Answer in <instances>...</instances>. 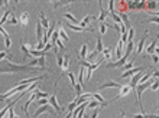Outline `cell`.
<instances>
[{
  "mask_svg": "<svg viewBox=\"0 0 159 118\" xmlns=\"http://www.w3.org/2000/svg\"><path fill=\"white\" fill-rule=\"evenodd\" d=\"M44 69H41L39 66H28L26 63L25 65H15L10 62V59H6V61H2L0 62V73H18V72H26V73H39L42 72Z\"/></svg>",
  "mask_w": 159,
  "mask_h": 118,
  "instance_id": "6da1fadb",
  "label": "cell"
},
{
  "mask_svg": "<svg viewBox=\"0 0 159 118\" xmlns=\"http://www.w3.org/2000/svg\"><path fill=\"white\" fill-rule=\"evenodd\" d=\"M103 59H104V58L101 56V58H98V59H97V61H96L94 63H90V65H88V66L85 68V69H87V72H85V78H87V81H90V78H91V73H93V71H96V69H97V68H98V66L101 65Z\"/></svg>",
  "mask_w": 159,
  "mask_h": 118,
  "instance_id": "7a4b0ae2",
  "label": "cell"
},
{
  "mask_svg": "<svg viewBox=\"0 0 159 118\" xmlns=\"http://www.w3.org/2000/svg\"><path fill=\"white\" fill-rule=\"evenodd\" d=\"M44 112H49V114H52V115H55V114H57V111H55V109H54L49 104H46V105H41V107L35 111L33 117H35V118H38V117H39L41 114H44Z\"/></svg>",
  "mask_w": 159,
  "mask_h": 118,
  "instance_id": "3957f363",
  "label": "cell"
},
{
  "mask_svg": "<svg viewBox=\"0 0 159 118\" xmlns=\"http://www.w3.org/2000/svg\"><path fill=\"white\" fill-rule=\"evenodd\" d=\"M103 49H104V46H103V40H101V38H98V39H97V45H96V51H94V52H93V53L87 58V61H85V62H88V63H90V61H93V59H94L98 53H101V52H103Z\"/></svg>",
  "mask_w": 159,
  "mask_h": 118,
  "instance_id": "277c9868",
  "label": "cell"
},
{
  "mask_svg": "<svg viewBox=\"0 0 159 118\" xmlns=\"http://www.w3.org/2000/svg\"><path fill=\"white\" fill-rule=\"evenodd\" d=\"M44 78H46V75H35L33 78H28V79H22L18 82V85H29V84H35V82H39L42 81ZM16 85V86H18Z\"/></svg>",
  "mask_w": 159,
  "mask_h": 118,
  "instance_id": "5b68a950",
  "label": "cell"
},
{
  "mask_svg": "<svg viewBox=\"0 0 159 118\" xmlns=\"http://www.w3.org/2000/svg\"><path fill=\"white\" fill-rule=\"evenodd\" d=\"M145 71H146V69H145ZM145 71H139L137 73H134V75L132 76V79H130V82L127 84V85H129V86H130L132 89H134V88H136V85L139 84V81H140V78L143 76V73H145Z\"/></svg>",
  "mask_w": 159,
  "mask_h": 118,
  "instance_id": "8992f818",
  "label": "cell"
},
{
  "mask_svg": "<svg viewBox=\"0 0 159 118\" xmlns=\"http://www.w3.org/2000/svg\"><path fill=\"white\" fill-rule=\"evenodd\" d=\"M48 104H49V105H51V107H52V108H54V109H55L58 114L62 111L61 105H59V104H58V101H57V94H55V92H54V94L51 95V98L48 99Z\"/></svg>",
  "mask_w": 159,
  "mask_h": 118,
  "instance_id": "52a82bcc",
  "label": "cell"
},
{
  "mask_svg": "<svg viewBox=\"0 0 159 118\" xmlns=\"http://www.w3.org/2000/svg\"><path fill=\"white\" fill-rule=\"evenodd\" d=\"M139 71H145V68H132V69H129V71H126L124 73H121L120 76H119V79H126V78H132L134 73H137Z\"/></svg>",
  "mask_w": 159,
  "mask_h": 118,
  "instance_id": "ba28073f",
  "label": "cell"
},
{
  "mask_svg": "<svg viewBox=\"0 0 159 118\" xmlns=\"http://www.w3.org/2000/svg\"><path fill=\"white\" fill-rule=\"evenodd\" d=\"M127 58L129 56H126V55H123L117 62H110V63H107V68H120V66H123L124 63H126V61H127Z\"/></svg>",
  "mask_w": 159,
  "mask_h": 118,
  "instance_id": "9c48e42d",
  "label": "cell"
},
{
  "mask_svg": "<svg viewBox=\"0 0 159 118\" xmlns=\"http://www.w3.org/2000/svg\"><path fill=\"white\" fill-rule=\"evenodd\" d=\"M91 99H93V94H81L80 96H75L77 105H80L83 102H87V101H91Z\"/></svg>",
  "mask_w": 159,
  "mask_h": 118,
  "instance_id": "30bf717a",
  "label": "cell"
},
{
  "mask_svg": "<svg viewBox=\"0 0 159 118\" xmlns=\"http://www.w3.org/2000/svg\"><path fill=\"white\" fill-rule=\"evenodd\" d=\"M146 39H147V30H145L143 36L140 38V40H139V45H137V51H136V55H134V56L140 55V52L143 51V46H145V42H146Z\"/></svg>",
  "mask_w": 159,
  "mask_h": 118,
  "instance_id": "8fae6325",
  "label": "cell"
},
{
  "mask_svg": "<svg viewBox=\"0 0 159 118\" xmlns=\"http://www.w3.org/2000/svg\"><path fill=\"white\" fill-rule=\"evenodd\" d=\"M44 33H46V32L44 30L41 22H38V23H36V40H38V43L42 42V39H44Z\"/></svg>",
  "mask_w": 159,
  "mask_h": 118,
  "instance_id": "7c38bea8",
  "label": "cell"
},
{
  "mask_svg": "<svg viewBox=\"0 0 159 118\" xmlns=\"http://www.w3.org/2000/svg\"><path fill=\"white\" fill-rule=\"evenodd\" d=\"M106 88H119V89H120V88H121V85H119L116 81H110V82L101 84V85H100L97 89H98V91H101V89H106Z\"/></svg>",
  "mask_w": 159,
  "mask_h": 118,
  "instance_id": "4fadbf2b",
  "label": "cell"
},
{
  "mask_svg": "<svg viewBox=\"0 0 159 118\" xmlns=\"http://www.w3.org/2000/svg\"><path fill=\"white\" fill-rule=\"evenodd\" d=\"M156 45H158V39H153L152 40V43L149 45V46H146V55H149V56H152L155 52H156Z\"/></svg>",
  "mask_w": 159,
  "mask_h": 118,
  "instance_id": "5bb4252c",
  "label": "cell"
},
{
  "mask_svg": "<svg viewBox=\"0 0 159 118\" xmlns=\"http://www.w3.org/2000/svg\"><path fill=\"white\" fill-rule=\"evenodd\" d=\"M31 48H32L31 43H22V45H20V51H22V53H23V59H25V61H26V58L31 55Z\"/></svg>",
  "mask_w": 159,
  "mask_h": 118,
  "instance_id": "9a60e30c",
  "label": "cell"
},
{
  "mask_svg": "<svg viewBox=\"0 0 159 118\" xmlns=\"http://www.w3.org/2000/svg\"><path fill=\"white\" fill-rule=\"evenodd\" d=\"M39 19H41L39 22H41V25H42V28H44V30L46 32V30L49 29V20L46 19V16L44 15V12H41V13H39Z\"/></svg>",
  "mask_w": 159,
  "mask_h": 118,
  "instance_id": "2e32d148",
  "label": "cell"
},
{
  "mask_svg": "<svg viewBox=\"0 0 159 118\" xmlns=\"http://www.w3.org/2000/svg\"><path fill=\"white\" fill-rule=\"evenodd\" d=\"M145 9H146L147 12H153L155 16H158V12H156V9H158V2H149V3H146Z\"/></svg>",
  "mask_w": 159,
  "mask_h": 118,
  "instance_id": "e0dca14e",
  "label": "cell"
},
{
  "mask_svg": "<svg viewBox=\"0 0 159 118\" xmlns=\"http://www.w3.org/2000/svg\"><path fill=\"white\" fill-rule=\"evenodd\" d=\"M98 5H100V7H101V10H100V16H98V20H100V23H104L106 18L109 16V12L104 10V7H103V2H98Z\"/></svg>",
  "mask_w": 159,
  "mask_h": 118,
  "instance_id": "ac0fdd59",
  "label": "cell"
},
{
  "mask_svg": "<svg viewBox=\"0 0 159 118\" xmlns=\"http://www.w3.org/2000/svg\"><path fill=\"white\" fill-rule=\"evenodd\" d=\"M93 99H96L97 102H100V105H103V107H107V105L110 104L109 101H104V98H103L100 94H97V92H94V94H93Z\"/></svg>",
  "mask_w": 159,
  "mask_h": 118,
  "instance_id": "d6986e66",
  "label": "cell"
},
{
  "mask_svg": "<svg viewBox=\"0 0 159 118\" xmlns=\"http://www.w3.org/2000/svg\"><path fill=\"white\" fill-rule=\"evenodd\" d=\"M124 115H126V114H124ZM126 117H127V118H159L156 114L150 115V114H146V112H145V114H134V115H130V117L126 115Z\"/></svg>",
  "mask_w": 159,
  "mask_h": 118,
  "instance_id": "ffe728a7",
  "label": "cell"
},
{
  "mask_svg": "<svg viewBox=\"0 0 159 118\" xmlns=\"http://www.w3.org/2000/svg\"><path fill=\"white\" fill-rule=\"evenodd\" d=\"M130 91H132V88H130L129 85H124V86H121V88H120V94H119V95L116 96V99H119V98H123V96H126V95H127V94H129Z\"/></svg>",
  "mask_w": 159,
  "mask_h": 118,
  "instance_id": "44dd1931",
  "label": "cell"
},
{
  "mask_svg": "<svg viewBox=\"0 0 159 118\" xmlns=\"http://www.w3.org/2000/svg\"><path fill=\"white\" fill-rule=\"evenodd\" d=\"M101 53H103V58H104L106 61H110L111 56H113V49H111V48H104Z\"/></svg>",
  "mask_w": 159,
  "mask_h": 118,
  "instance_id": "7402d4cb",
  "label": "cell"
},
{
  "mask_svg": "<svg viewBox=\"0 0 159 118\" xmlns=\"http://www.w3.org/2000/svg\"><path fill=\"white\" fill-rule=\"evenodd\" d=\"M64 18H65V19H67L68 22H71V25L80 26V20H77V19H75V18H74V16L71 15V13H65V15H64Z\"/></svg>",
  "mask_w": 159,
  "mask_h": 118,
  "instance_id": "603a6c76",
  "label": "cell"
},
{
  "mask_svg": "<svg viewBox=\"0 0 159 118\" xmlns=\"http://www.w3.org/2000/svg\"><path fill=\"white\" fill-rule=\"evenodd\" d=\"M123 48H124V46H123V43H121V42H119V43H117V48H116V51H114V52H116V58H117V61L123 56Z\"/></svg>",
  "mask_w": 159,
  "mask_h": 118,
  "instance_id": "cb8c5ba5",
  "label": "cell"
},
{
  "mask_svg": "<svg viewBox=\"0 0 159 118\" xmlns=\"http://www.w3.org/2000/svg\"><path fill=\"white\" fill-rule=\"evenodd\" d=\"M68 66H70V56L68 55H64V59H62V66L61 69L64 72H68Z\"/></svg>",
  "mask_w": 159,
  "mask_h": 118,
  "instance_id": "d4e9b609",
  "label": "cell"
},
{
  "mask_svg": "<svg viewBox=\"0 0 159 118\" xmlns=\"http://www.w3.org/2000/svg\"><path fill=\"white\" fill-rule=\"evenodd\" d=\"M28 22H29V13H28V12H23V13L20 15V23H22V26H23V28L28 26Z\"/></svg>",
  "mask_w": 159,
  "mask_h": 118,
  "instance_id": "484cf974",
  "label": "cell"
},
{
  "mask_svg": "<svg viewBox=\"0 0 159 118\" xmlns=\"http://www.w3.org/2000/svg\"><path fill=\"white\" fill-rule=\"evenodd\" d=\"M133 42H127V45L124 46V53L123 55H126V56H130V53H132V51H133Z\"/></svg>",
  "mask_w": 159,
  "mask_h": 118,
  "instance_id": "4316f807",
  "label": "cell"
},
{
  "mask_svg": "<svg viewBox=\"0 0 159 118\" xmlns=\"http://www.w3.org/2000/svg\"><path fill=\"white\" fill-rule=\"evenodd\" d=\"M58 33H59V39H61V40H65V42L70 40V36L65 33V30H64L62 28H58Z\"/></svg>",
  "mask_w": 159,
  "mask_h": 118,
  "instance_id": "83f0119b",
  "label": "cell"
},
{
  "mask_svg": "<svg viewBox=\"0 0 159 118\" xmlns=\"http://www.w3.org/2000/svg\"><path fill=\"white\" fill-rule=\"evenodd\" d=\"M12 13H13V12H10V10H6V12H5V15L2 16V19H0V26H2L5 22H8V20H9V18H10V15H12Z\"/></svg>",
  "mask_w": 159,
  "mask_h": 118,
  "instance_id": "f1b7e54d",
  "label": "cell"
},
{
  "mask_svg": "<svg viewBox=\"0 0 159 118\" xmlns=\"http://www.w3.org/2000/svg\"><path fill=\"white\" fill-rule=\"evenodd\" d=\"M52 7L54 9H58V7H61V6H67V5H70V2H57V0H52Z\"/></svg>",
  "mask_w": 159,
  "mask_h": 118,
  "instance_id": "f546056e",
  "label": "cell"
},
{
  "mask_svg": "<svg viewBox=\"0 0 159 118\" xmlns=\"http://www.w3.org/2000/svg\"><path fill=\"white\" fill-rule=\"evenodd\" d=\"M35 95H36V99H42V98H48V94H46V92H42V91H39L38 88L35 89Z\"/></svg>",
  "mask_w": 159,
  "mask_h": 118,
  "instance_id": "4dcf8cb0",
  "label": "cell"
},
{
  "mask_svg": "<svg viewBox=\"0 0 159 118\" xmlns=\"http://www.w3.org/2000/svg\"><path fill=\"white\" fill-rule=\"evenodd\" d=\"M31 55H32L33 58H36V56H38V58H42V56H45L46 53H45L44 51H35V49H33V51H31Z\"/></svg>",
  "mask_w": 159,
  "mask_h": 118,
  "instance_id": "1f68e13d",
  "label": "cell"
},
{
  "mask_svg": "<svg viewBox=\"0 0 159 118\" xmlns=\"http://www.w3.org/2000/svg\"><path fill=\"white\" fill-rule=\"evenodd\" d=\"M67 75H68V78H70V81H71V86L74 88L75 85H77V79H75V76H74V73L72 72H65Z\"/></svg>",
  "mask_w": 159,
  "mask_h": 118,
  "instance_id": "d6a6232c",
  "label": "cell"
},
{
  "mask_svg": "<svg viewBox=\"0 0 159 118\" xmlns=\"http://www.w3.org/2000/svg\"><path fill=\"white\" fill-rule=\"evenodd\" d=\"M117 5H119V10H120L121 13H124V12L127 10V2H119Z\"/></svg>",
  "mask_w": 159,
  "mask_h": 118,
  "instance_id": "836d02e7",
  "label": "cell"
},
{
  "mask_svg": "<svg viewBox=\"0 0 159 118\" xmlns=\"http://www.w3.org/2000/svg\"><path fill=\"white\" fill-rule=\"evenodd\" d=\"M133 38H134V29L130 28L127 32V42H133Z\"/></svg>",
  "mask_w": 159,
  "mask_h": 118,
  "instance_id": "e575fe53",
  "label": "cell"
},
{
  "mask_svg": "<svg viewBox=\"0 0 159 118\" xmlns=\"http://www.w3.org/2000/svg\"><path fill=\"white\" fill-rule=\"evenodd\" d=\"M98 105H100V102H97L96 99H91V101L87 102V107L88 108H98Z\"/></svg>",
  "mask_w": 159,
  "mask_h": 118,
  "instance_id": "d590c367",
  "label": "cell"
},
{
  "mask_svg": "<svg viewBox=\"0 0 159 118\" xmlns=\"http://www.w3.org/2000/svg\"><path fill=\"white\" fill-rule=\"evenodd\" d=\"M87 49H88V48H87V45H85V43H84V45L81 46V49H80V55H81V58H83V59H85V55H87Z\"/></svg>",
  "mask_w": 159,
  "mask_h": 118,
  "instance_id": "8d00e7d4",
  "label": "cell"
},
{
  "mask_svg": "<svg viewBox=\"0 0 159 118\" xmlns=\"http://www.w3.org/2000/svg\"><path fill=\"white\" fill-rule=\"evenodd\" d=\"M133 62H134V58H133L130 62L124 63V65H123V69H124V71H129V69H132V68H133Z\"/></svg>",
  "mask_w": 159,
  "mask_h": 118,
  "instance_id": "74e56055",
  "label": "cell"
},
{
  "mask_svg": "<svg viewBox=\"0 0 159 118\" xmlns=\"http://www.w3.org/2000/svg\"><path fill=\"white\" fill-rule=\"evenodd\" d=\"M0 33H2V35H3V38H5V40H10V35H9V33H8V32H6V30H5V29L2 28V26H0Z\"/></svg>",
  "mask_w": 159,
  "mask_h": 118,
  "instance_id": "f35d334b",
  "label": "cell"
},
{
  "mask_svg": "<svg viewBox=\"0 0 159 118\" xmlns=\"http://www.w3.org/2000/svg\"><path fill=\"white\" fill-rule=\"evenodd\" d=\"M8 23H9V25H18V19H16V18L13 16V13H12V16L9 18V20H8Z\"/></svg>",
  "mask_w": 159,
  "mask_h": 118,
  "instance_id": "ab89813d",
  "label": "cell"
},
{
  "mask_svg": "<svg viewBox=\"0 0 159 118\" xmlns=\"http://www.w3.org/2000/svg\"><path fill=\"white\" fill-rule=\"evenodd\" d=\"M114 5H116L114 0H110V2H109V10H110V13H114Z\"/></svg>",
  "mask_w": 159,
  "mask_h": 118,
  "instance_id": "60d3db41",
  "label": "cell"
},
{
  "mask_svg": "<svg viewBox=\"0 0 159 118\" xmlns=\"http://www.w3.org/2000/svg\"><path fill=\"white\" fill-rule=\"evenodd\" d=\"M75 107H77V102H75V99H74V101L68 105V112H72V111L75 109Z\"/></svg>",
  "mask_w": 159,
  "mask_h": 118,
  "instance_id": "b9f144b4",
  "label": "cell"
},
{
  "mask_svg": "<svg viewBox=\"0 0 159 118\" xmlns=\"http://www.w3.org/2000/svg\"><path fill=\"white\" fill-rule=\"evenodd\" d=\"M145 23H159V18L155 16V18H152V19H147Z\"/></svg>",
  "mask_w": 159,
  "mask_h": 118,
  "instance_id": "7bdbcfd3",
  "label": "cell"
},
{
  "mask_svg": "<svg viewBox=\"0 0 159 118\" xmlns=\"http://www.w3.org/2000/svg\"><path fill=\"white\" fill-rule=\"evenodd\" d=\"M106 29H107V23H100V33L101 35L106 33Z\"/></svg>",
  "mask_w": 159,
  "mask_h": 118,
  "instance_id": "ee69618b",
  "label": "cell"
},
{
  "mask_svg": "<svg viewBox=\"0 0 159 118\" xmlns=\"http://www.w3.org/2000/svg\"><path fill=\"white\" fill-rule=\"evenodd\" d=\"M81 88H83V86H81V85H78V84L74 86V89H75V95H77V96H80V95H81Z\"/></svg>",
  "mask_w": 159,
  "mask_h": 118,
  "instance_id": "f6af8a7d",
  "label": "cell"
},
{
  "mask_svg": "<svg viewBox=\"0 0 159 118\" xmlns=\"http://www.w3.org/2000/svg\"><path fill=\"white\" fill-rule=\"evenodd\" d=\"M38 105H46L48 104V98H42V99H36Z\"/></svg>",
  "mask_w": 159,
  "mask_h": 118,
  "instance_id": "bcb514c9",
  "label": "cell"
},
{
  "mask_svg": "<svg viewBox=\"0 0 159 118\" xmlns=\"http://www.w3.org/2000/svg\"><path fill=\"white\" fill-rule=\"evenodd\" d=\"M55 43L59 46V49H61V51H65V46H64V43H62V40H61V39H57V42H55Z\"/></svg>",
  "mask_w": 159,
  "mask_h": 118,
  "instance_id": "7dc6e473",
  "label": "cell"
},
{
  "mask_svg": "<svg viewBox=\"0 0 159 118\" xmlns=\"http://www.w3.org/2000/svg\"><path fill=\"white\" fill-rule=\"evenodd\" d=\"M44 48H45V43H44V42H39V43L36 45L35 51H44Z\"/></svg>",
  "mask_w": 159,
  "mask_h": 118,
  "instance_id": "c3c4849f",
  "label": "cell"
},
{
  "mask_svg": "<svg viewBox=\"0 0 159 118\" xmlns=\"http://www.w3.org/2000/svg\"><path fill=\"white\" fill-rule=\"evenodd\" d=\"M152 61H153V63H155V65L158 63V61H159V58H158V53H153V55H152Z\"/></svg>",
  "mask_w": 159,
  "mask_h": 118,
  "instance_id": "681fc988",
  "label": "cell"
},
{
  "mask_svg": "<svg viewBox=\"0 0 159 118\" xmlns=\"http://www.w3.org/2000/svg\"><path fill=\"white\" fill-rule=\"evenodd\" d=\"M98 112H100V109L97 108V109H94V112L90 115V118H97V115H98Z\"/></svg>",
  "mask_w": 159,
  "mask_h": 118,
  "instance_id": "f907efd6",
  "label": "cell"
},
{
  "mask_svg": "<svg viewBox=\"0 0 159 118\" xmlns=\"http://www.w3.org/2000/svg\"><path fill=\"white\" fill-rule=\"evenodd\" d=\"M51 48H52V45H51V42H49V43H46V45H45V48H44V52L46 53V52H48Z\"/></svg>",
  "mask_w": 159,
  "mask_h": 118,
  "instance_id": "816d5d0a",
  "label": "cell"
},
{
  "mask_svg": "<svg viewBox=\"0 0 159 118\" xmlns=\"http://www.w3.org/2000/svg\"><path fill=\"white\" fill-rule=\"evenodd\" d=\"M158 86H159V84H158V82H153V84L150 85V89H153V91H156V89H158Z\"/></svg>",
  "mask_w": 159,
  "mask_h": 118,
  "instance_id": "f5cc1de1",
  "label": "cell"
},
{
  "mask_svg": "<svg viewBox=\"0 0 159 118\" xmlns=\"http://www.w3.org/2000/svg\"><path fill=\"white\" fill-rule=\"evenodd\" d=\"M120 114H121V118H127V117L124 115V112H123V111H120Z\"/></svg>",
  "mask_w": 159,
  "mask_h": 118,
  "instance_id": "db71d44e",
  "label": "cell"
},
{
  "mask_svg": "<svg viewBox=\"0 0 159 118\" xmlns=\"http://www.w3.org/2000/svg\"><path fill=\"white\" fill-rule=\"evenodd\" d=\"M0 98H2V95H0Z\"/></svg>",
  "mask_w": 159,
  "mask_h": 118,
  "instance_id": "11a10c76",
  "label": "cell"
}]
</instances>
